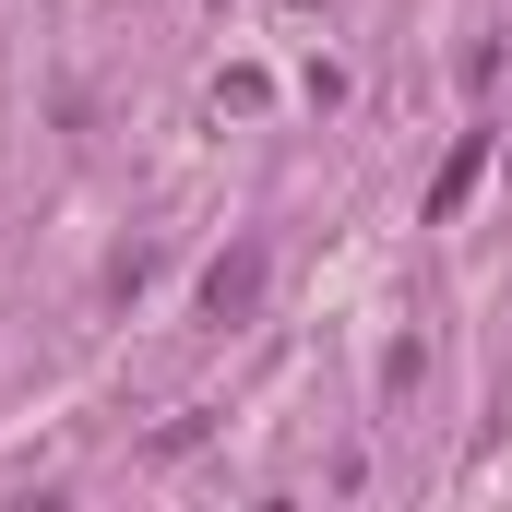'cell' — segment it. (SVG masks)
I'll return each instance as SVG.
<instances>
[{
  "label": "cell",
  "mask_w": 512,
  "mask_h": 512,
  "mask_svg": "<svg viewBox=\"0 0 512 512\" xmlns=\"http://www.w3.org/2000/svg\"><path fill=\"white\" fill-rule=\"evenodd\" d=\"M477 167H489V143H453V167H441V191H429V215H453V203L477 191Z\"/></svg>",
  "instance_id": "2"
},
{
  "label": "cell",
  "mask_w": 512,
  "mask_h": 512,
  "mask_svg": "<svg viewBox=\"0 0 512 512\" xmlns=\"http://www.w3.org/2000/svg\"><path fill=\"white\" fill-rule=\"evenodd\" d=\"M251 310H262V239H239L203 262V322H251Z\"/></svg>",
  "instance_id": "1"
},
{
  "label": "cell",
  "mask_w": 512,
  "mask_h": 512,
  "mask_svg": "<svg viewBox=\"0 0 512 512\" xmlns=\"http://www.w3.org/2000/svg\"><path fill=\"white\" fill-rule=\"evenodd\" d=\"M417 382H429V346H417V334H393V346H382V393H417Z\"/></svg>",
  "instance_id": "3"
}]
</instances>
